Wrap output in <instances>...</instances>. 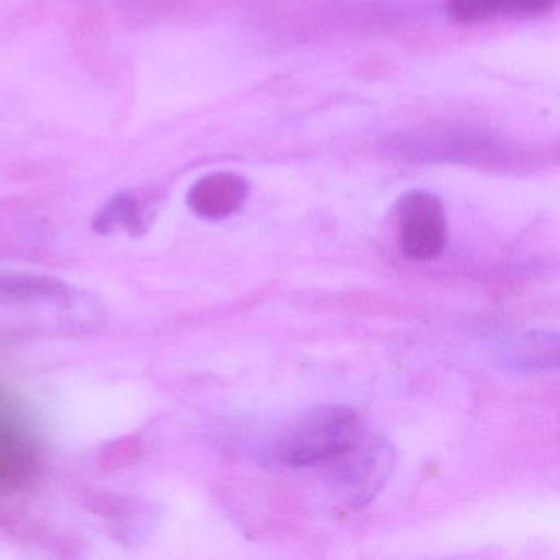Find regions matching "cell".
<instances>
[{"instance_id": "cell-2", "label": "cell", "mask_w": 560, "mask_h": 560, "mask_svg": "<svg viewBox=\"0 0 560 560\" xmlns=\"http://www.w3.org/2000/svg\"><path fill=\"white\" fill-rule=\"evenodd\" d=\"M324 467L329 468L330 480L347 503L365 506L392 477L395 452L388 441L369 432L355 447Z\"/></svg>"}, {"instance_id": "cell-1", "label": "cell", "mask_w": 560, "mask_h": 560, "mask_svg": "<svg viewBox=\"0 0 560 560\" xmlns=\"http://www.w3.org/2000/svg\"><path fill=\"white\" fill-rule=\"evenodd\" d=\"M366 434L369 429L350 406H317L278 439L275 457L288 467H319L355 447Z\"/></svg>"}, {"instance_id": "cell-8", "label": "cell", "mask_w": 560, "mask_h": 560, "mask_svg": "<svg viewBox=\"0 0 560 560\" xmlns=\"http://www.w3.org/2000/svg\"><path fill=\"white\" fill-rule=\"evenodd\" d=\"M143 209L139 199L133 195H120L114 198L96 219V229L100 232H114L126 229L129 232L142 231Z\"/></svg>"}, {"instance_id": "cell-5", "label": "cell", "mask_w": 560, "mask_h": 560, "mask_svg": "<svg viewBox=\"0 0 560 560\" xmlns=\"http://www.w3.org/2000/svg\"><path fill=\"white\" fill-rule=\"evenodd\" d=\"M248 196V185L234 173H212L189 189L188 205L196 215L221 221L237 212Z\"/></svg>"}, {"instance_id": "cell-3", "label": "cell", "mask_w": 560, "mask_h": 560, "mask_svg": "<svg viewBox=\"0 0 560 560\" xmlns=\"http://www.w3.org/2000/svg\"><path fill=\"white\" fill-rule=\"evenodd\" d=\"M398 244L409 260H434L447 244L444 205L428 191H411L398 202Z\"/></svg>"}, {"instance_id": "cell-7", "label": "cell", "mask_w": 560, "mask_h": 560, "mask_svg": "<svg viewBox=\"0 0 560 560\" xmlns=\"http://www.w3.org/2000/svg\"><path fill=\"white\" fill-rule=\"evenodd\" d=\"M553 2L556 0H448V15L460 24H474L497 14H542Z\"/></svg>"}, {"instance_id": "cell-4", "label": "cell", "mask_w": 560, "mask_h": 560, "mask_svg": "<svg viewBox=\"0 0 560 560\" xmlns=\"http://www.w3.org/2000/svg\"><path fill=\"white\" fill-rule=\"evenodd\" d=\"M35 464V444L24 418L0 392V483L27 477Z\"/></svg>"}, {"instance_id": "cell-6", "label": "cell", "mask_w": 560, "mask_h": 560, "mask_svg": "<svg viewBox=\"0 0 560 560\" xmlns=\"http://www.w3.org/2000/svg\"><path fill=\"white\" fill-rule=\"evenodd\" d=\"M0 300L70 306L73 290L63 281L40 275H0Z\"/></svg>"}]
</instances>
